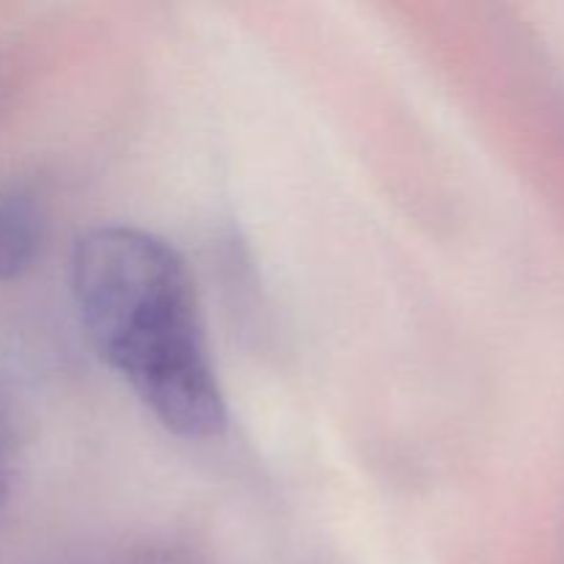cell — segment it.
Masks as SVG:
<instances>
[{
	"mask_svg": "<svg viewBox=\"0 0 564 564\" xmlns=\"http://www.w3.org/2000/svg\"><path fill=\"white\" fill-rule=\"evenodd\" d=\"M42 204L25 187L0 191V281H14L33 268L42 248Z\"/></svg>",
	"mask_w": 564,
	"mask_h": 564,
	"instance_id": "cell-2",
	"label": "cell"
},
{
	"mask_svg": "<svg viewBox=\"0 0 564 564\" xmlns=\"http://www.w3.org/2000/svg\"><path fill=\"white\" fill-rule=\"evenodd\" d=\"M83 328L102 361L182 438L226 430V400L196 284L174 246L130 226H99L72 257Z\"/></svg>",
	"mask_w": 564,
	"mask_h": 564,
	"instance_id": "cell-1",
	"label": "cell"
},
{
	"mask_svg": "<svg viewBox=\"0 0 564 564\" xmlns=\"http://www.w3.org/2000/svg\"><path fill=\"white\" fill-rule=\"evenodd\" d=\"M6 457H9V427H6L3 413H0V501H3L6 490Z\"/></svg>",
	"mask_w": 564,
	"mask_h": 564,
	"instance_id": "cell-3",
	"label": "cell"
}]
</instances>
